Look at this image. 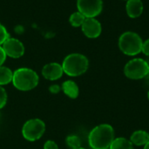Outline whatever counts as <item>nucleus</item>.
<instances>
[{
	"instance_id": "f257e3e1",
	"label": "nucleus",
	"mask_w": 149,
	"mask_h": 149,
	"mask_svg": "<svg viewBox=\"0 0 149 149\" xmlns=\"http://www.w3.org/2000/svg\"><path fill=\"white\" fill-rule=\"evenodd\" d=\"M114 140V130L109 124H101L92 129L88 135L89 146L93 149L109 148Z\"/></svg>"
},
{
	"instance_id": "f03ea898",
	"label": "nucleus",
	"mask_w": 149,
	"mask_h": 149,
	"mask_svg": "<svg viewBox=\"0 0 149 149\" xmlns=\"http://www.w3.org/2000/svg\"><path fill=\"white\" fill-rule=\"evenodd\" d=\"M39 81L38 75L30 68H18L13 72L12 84L15 88L20 91H30L34 89Z\"/></svg>"
},
{
	"instance_id": "7ed1b4c3",
	"label": "nucleus",
	"mask_w": 149,
	"mask_h": 149,
	"mask_svg": "<svg viewBox=\"0 0 149 149\" xmlns=\"http://www.w3.org/2000/svg\"><path fill=\"white\" fill-rule=\"evenodd\" d=\"M89 66L88 58L80 53L67 55L62 64L64 72L70 77H78L84 74Z\"/></svg>"
},
{
	"instance_id": "20e7f679",
	"label": "nucleus",
	"mask_w": 149,
	"mask_h": 149,
	"mask_svg": "<svg viewBox=\"0 0 149 149\" xmlns=\"http://www.w3.org/2000/svg\"><path fill=\"white\" fill-rule=\"evenodd\" d=\"M143 41L141 38L134 31H126L119 38L120 50L127 56H135L141 52Z\"/></svg>"
},
{
	"instance_id": "39448f33",
	"label": "nucleus",
	"mask_w": 149,
	"mask_h": 149,
	"mask_svg": "<svg viewBox=\"0 0 149 149\" xmlns=\"http://www.w3.org/2000/svg\"><path fill=\"white\" fill-rule=\"evenodd\" d=\"M124 73L130 79L137 80L144 79L149 74V63L140 58L131 59L126 64Z\"/></svg>"
},
{
	"instance_id": "423d86ee",
	"label": "nucleus",
	"mask_w": 149,
	"mask_h": 149,
	"mask_svg": "<svg viewBox=\"0 0 149 149\" xmlns=\"http://www.w3.org/2000/svg\"><path fill=\"white\" fill-rule=\"evenodd\" d=\"M45 131V124L40 119H31L27 120L22 128V134L28 141L39 140Z\"/></svg>"
},
{
	"instance_id": "0eeeda50",
	"label": "nucleus",
	"mask_w": 149,
	"mask_h": 149,
	"mask_svg": "<svg viewBox=\"0 0 149 149\" xmlns=\"http://www.w3.org/2000/svg\"><path fill=\"white\" fill-rule=\"evenodd\" d=\"M77 7L86 17H95L103 10L102 0H77Z\"/></svg>"
},
{
	"instance_id": "6e6552de",
	"label": "nucleus",
	"mask_w": 149,
	"mask_h": 149,
	"mask_svg": "<svg viewBox=\"0 0 149 149\" xmlns=\"http://www.w3.org/2000/svg\"><path fill=\"white\" fill-rule=\"evenodd\" d=\"M3 49L6 56L12 58H18L24 53V46L21 41L17 38H9L3 44Z\"/></svg>"
},
{
	"instance_id": "1a4fd4ad",
	"label": "nucleus",
	"mask_w": 149,
	"mask_h": 149,
	"mask_svg": "<svg viewBox=\"0 0 149 149\" xmlns=\"http://www.w3.org/2000/svg\"><path fill=\"white\" fill-rule=\"evenodd\" d=\"M81 29L85 36L89 38H96L100 37L102 31L101 24L95 17H86L81 25Z\"/></svg>"
},
{
	"instance_id": "9d476101",
	"label": "nucleus",
	"mask_w": 149,
	"mask_h": 149,
	"mask_svg": "<svg viewBox=\"0 0 149 149\" xmlns=\"http://www.w3.org/2000/svg\"><path fill=\"white\" fill-rule=\"evenodd\" d=\"M64 73L62 65L58 63H49L42 69V75L48 80H57L62 77Z\"/></svg>"
},
{
	"instance_id": "9b49d317",
	"label": "nucleus",
	"mask_w": 149,
	"mask_h": 149,
	"mask_svg": "<svg viewBox=\"0 0 149 149\" xmlns=\"http://www.w3.org/2000/svg\"><path fill=\"white\" fill-rule=\"evenodd\" d=\"M144 10L143 3L141 0H127L126 4L127 14L131 18L139 17Z\"/></svg>"
},
{
	"instance_id": "f8f14e48",
	"label": "nucleus",
	"mask_w": 149,
	"mask_h": 149,
	"mask_svg": "<svg viewBox=\"0 0 149 149\" xmlns=\"http://www.w3.org/2000/svg\"><path fill=\"white\" fill-rule=\"evenodd\" d=\"M149 141V134L144 130H137L130 136V141L134 146H145Z\"/></svg>"
},
{
	"instance_id": "ddd939ff",
	"label": "nucleus",
	"mask_w": 149,
	"mask_h": 149,
	"mask_svg": "<svg viewBox=\"0 0 149 149\" xmlns=\"http://www.w3.org/2000/svg\"><path fill=\"white\" fill-rule=\"evenodd\" d=\"M62 90L64 93L71 99H76L79 93V89L78 85L72 80L65 81L62 84Z\"/></svg>"
},
{
	"instance_id": "4468645a",
	"label": "nucleus",
	"mask_w": 149,
	"mask_h": 149,
	"mask_svg": "<svg viewBox=\"0 0 149 149\" xmlns=\"http://www.w3.org/2000/svg\"><path fill=\"white\" fill-rule=\"evenodd\" d=\"M109 149H134V145L129 140L119 137L113 141Z\"/></svg>"
},
{
	"instance_id": "2eb2a0df",
	"label": "nucleus",
	"mask_w": 149,
	"mask_h": 149,
	"mask_svg": "<svg viewBox=\"0 0 149 149\" xmlns=\"http://www.w3.org/2000/svg\"><path fill=\"white\" fill-rule=\"evenodd\" d=\"M13 72L6 67V66H0V86H4L12 81Z\"/></svg>"
},
{
	"instance_id": "dca6fc26",
	"label": "nucleus",
	"mask_w": 149,
	"mask_h": 149,
	"mask_svg": "<svg viewBox=\"0 0 149 149\" xmlns=\"http://www.w3.org/2000/svg\"><path fill=\"white\" fill-rule=\"evenodd\" d=\"M86 18V17L82 13H80L79 11H76L70 16L69 22L73 27H79L83 24Z\"/></svg>"
},
{
	"instance_id": "f3484780",
	"label": "nucleus",
	"mask_w": 149,
	"mask_h": 149,
	"mask_svg": "<svg viewBox=\"0 0 149 149\" xmlns=\"http://www.w3.org/2000/svg\"><path fill=\"white\" fill-rule=\"evenodd\" d=\"M66 145L72 149H78L81 148V141L78 135L72 134L66 137L65 139Z\"/></svg>"
},
{
	"instance_id": "a211bd4d",
	"label": "nucleus",
	"mask_w": 149,
	"mask_h": 149,
	"mask_svg": "<svg viewBox=\"0 0 149 149\" xmlns=\"http://www.w3.org/2000/svg\"><path fill=\"white\" fill-rule=\"evenodd\" d=\"M7 93L5 91V89L0 86V109H2L3 107H4V106L7 103Z\"/></svg>"
},
{
	"instance_id": "6ab92c4d",
	"label": "nucleus",
	"mask_w": 149,
	"mask_h": 149,
	"mask_svg": "<svg viewBox=\"0 0 149 149\" xmlns=\"http://www.w3.org/2000/svg\"><path fill=\"white\" fill-rule=\"evenodd\" d=\"M9 38H10V36H9L7 30L5 29V27L3 24H0V45H3L4 43V41Z\"/></svg>"
},
{
	"instance_id": "aec40b11",
	"label": "nucleus",
	"mask_w": 149,
	"mask_h": 149,
	"mask_svg": "<svg viewBox=\"0 0 149 149\" xmlns=\"http://www.w3.org/2000/svg\"><path fill=\"white\" fill-rule=\"evenodd\" d=\"M44 149H58V147L53 141H47L44 145Z\"/></svg>"
},
{
	"instance_id": "412c9836",
	"label": "nucleus",
	"mask_w": 149,
	"mask_h": 149,
	"mask_svg": "<svg viewBox=\"0 0 149 149\" xmlns=\"http://www.w3.org/2000/svg\"><path fill=\"white\" fill-rule=\"evenodd\" d=\"M141 52H143V54H145L146 56L149 57V38L143 42Z\"/></svg>"
},
{
	"instance_id": "4be33fe9",
	"label": "nucleus",
	"mask_w": 149,
	"mask_h": 149,
	"mask_svg": "<svg viewBox=\"0 0 149 149\" xmlns=\"http://www.w3.org/2000/svg\"><path fill=\"white\" fill-rule=\"evenodd\" d=\"M60 90H61V88H60V86H59L58 85H52V86H51L50 88H49V91H50L52 94H57V93H58L60 92Z\"/></svg>"
},
{
	"instance_id": "5701e85b",
	"label": "nucleus",
	"mask_w": 149,
	"mask_h": 149,
	"mask_svg": "<svg viewBox=\"0 0 149 149\" xmlns=\"http://www.w3.org/2000/svg\"><path fill=\"white\" fill-rule=\"evenodd\" d=\"M6 57H7V56H6L4 51H3V47L0 45V66L3 65V64L4 63V61H5V59H6Z\"/></svg>"
},
{
	"instance_id": "b1692460",
	"label": "nucleus",
	"mask_w": 149,
	"mask_h": 149,
	"mask_svg": "<svg viewBox=\"0 0 149 149\" xmlns=\"http://www.w3.org/2000/svg\"><path fill=\"white\" fill-rule=\"evenodd\" d=\"M143 149H149V141H148V142L144 146V148Z\"/></svg>"
},
{
	"instance_id": "393cba45",
	"label": "nucleus",
	"mask_w": 149,
	"mask_h": 149,
	"mask_svg": "<svg viewBox=\"0 0 149 149\" xmlns=\"http://www.w3.org/2000/svg\"><path fill=\"white\" fill-rule=\"evenodd\" d=\"M78 149H86V148H78Z\"/></svg>"
},
{
	"instance_id": "a878e982",
	"label": "nucleus",
	"mask_w": 149,
	"mask_h": 149,
	"mask_svg": "<svg viewBox=\"0 0 149 149\" xmlns=\"http://www.w3.org/2000/svg\"><path fill=\"white\" fill-rule=\"evenodd\" d=\"M148 100H149V92H148Z\"/></svg>"
},
{
	"instance_id": "bb28decb",
	"label": "nucleus",
	"mask_w": 149,
	"mask_h": 149,
	"mask_svg": "<svg viewBox=\"0 0 149 149\" xmlns=\"http://www.w3.org/2000/svg\"><path fill=\"white\" fill-rule=\"evenodd\" d=\"M105 149H109V148H105Z\"/></svg>"
},
{
	"instance_id": "cd10ccee",
	"label": "nucleus",
	"mask_w": 149,
	"mask_h": 149,
	"mask_svg": "<svg viewBox=\"0 0 149 149\" xmlns=\"http://www.w3.org/2000/svg\"><path fill=\"white\" fill-rule=\"evenodd\" d=\"M126 1H127V0H126Z\"/></svg>"
}]
</instances>
